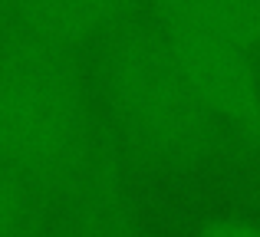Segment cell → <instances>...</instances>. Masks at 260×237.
<instances>
[{
	"mask_svg": "<svg viewBox=\"0 0 260 237\" xmlns=\"http://www.w3.org/2000/svg\"><path fill=\"white\" fill-rule=\"evenodd\" d=\"M0 148L79 231L135 237L119 155L99 132L73 53L17 33L0 46Z\"/></svg>",
	"mask_w": 260,
	"mask_h": 237,
	"instance_id": "cell-1",
	"label": "cell"
},
{
	"mask_svg": "<svg viewBox=\"0 0 260 237\" xmlns=\"http://www.w3.org/2000/svg\"><path fill=\"white\" fill-rule=\"evenodd\" d=\"M26 205V181L13 168V161L0 148V237H17L23 224Z\"/></svg>",
	"mask_w": 260,
	"mask_h": 237,
	"instance_id": "cell-6",
	"label": "cell"
},
{
	"mask_svg": "<svg viewBox=\"0 0 260 237\" xmlns=\"http://www.w3.org/2000/svg\"><path fill=\"white\" fill-rule=\"evenodd\" d=\"M204 237H260L254 227H247V224H217V227H211Z\"/></svg>",
	"mask_w": 260,
	"mask_h": 237,
	"instance_id": "cell-7",
	"label": "cell"
},
{
	"mask_svg": "<svg viewBox=\"0 0 260 237\" xmlns=\"http://www.w3.org/2000/svg\"><path fill=\"white\" fill-rule=\"evenodd\" d=\"M102 96L122 148L152 172H198L221 152V125L194 96L161 23L125 20L102 40Z\"/></svg>",
	"mask_w": 260,
	"mask_h": 237,
	"instance_id": "cell-2",
	"label": "cell"
},
{
	"mask_svg": "<svg viewBox=\"0 0 260 237\" xmlns=\"http://www.w3.org/2000/svg\"><path fill=\"white\" fill-rule=\"evenodd\" d=\"M135 4L139 0H10V20L17 37L76 56L132 20Z\"/></svg>",
	"mask_w": 260,
	"mask_h": 237,
	"instance_id": "cell-4",
	"label": "cell"
},
{
	"mask_svg": "<svg viewBox=\"0 0 260 237\" xmlns=\"http://www.w3.org/2000/svg\"><path fill=\"white\" fill-rule=\"evenodd\" d=\"M178 63L211 119L241 145L260 152V73L254 53L201 33L168 30Z\"/></svg>",
	"mask_w": 260,
	"mask_h": 237,
	"instance_id": "cell-3",
	"label": "cell"
},
{
	"mask_svg": "<svg viewBox=\"0 0 260 237\" xmlns=\"http://www.w3.org/2000/svg\"><path fill=\"white\" fill-rule=\"evenodd\" d=\"M50 237H102V234H89V231H79V227H73V231H63V234H50Z\"/></svg>",
	"mask_w": 260,
	"mask_h": 237,
	"instance_id": "cell-8",
	"label": "cell"
},
{
	"mask_svg": "<svg viewBox=\"0 0 260 237\" xmlns=\"http://www.w3.org/2000/svg\"><path fill=\"white\" fill-rule=\"evenodd\" d=\"M155 23L260 53V0H145Z\"/></svg>",
	"mask_w": 260,
	"mask_h": 237,
	"instance_id": "cell-5",
	"label": "cell"
}]
</instances>
